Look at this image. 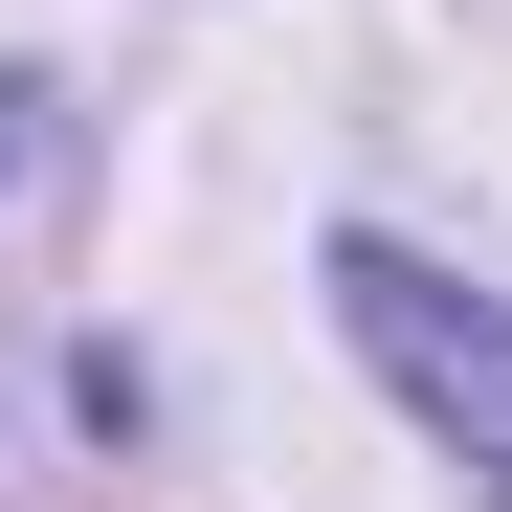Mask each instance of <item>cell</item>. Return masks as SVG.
I'll return each mask as SVG.
<instances>
[{"instance_id": "1", "label": "cell", "mask_w": 512, "mask_h": 512, "mask_svg": "<svg viewBox=\"0 0 512 512\" xmlns=\"http://www.w3.org/2000/svg\"><path fill=\"white\" fill-rule=\"evenodd\" d=\"M334 312H357V357L446 423V446L490 468V512H512V312H490V290H446L423 245H334Z\"/></svg>"}]
</instances>
